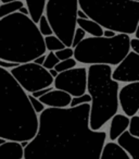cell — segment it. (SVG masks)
<instances>
[{
  "label": "cell",
  "mask_w": 139,
  "mask_h": 159,
  "mask_svg": "<svg viewBox=\"0 0 139 159\" xmlns=\"http://www.w3.org/2000/svg\"><path fill=\"white\" fill-rule=\"evenodd\" d=\"M89 111V102L45 108L37 133L24 148V159H99L106 133L91 130Z\"/></svg>",
  "instance_id": "obj_1"
},
{
  "label": "cell",
  "mask_w": 139,
  "mask_h": 159,
  "mask_svg": "<svg viewBox=\"0 0 139 159\" xmlns=\"http://www.w3.org/2000/svg\"><path fill=\"white\" fill-rule=\"evenodd\" d=\"M38 130V116L9 70L0 68V137L8 141H31Z\"/></svg>",
  "instance_id": "obj_2"
},
{
  "label": "cell",
  "mask_w": 139,
  "mask_h": 159,
  "mask_svg": "<svg viewBox=\"0 0 139 159\" xmlns=\"http://www.w3.org/2000/svg\"><path fill=\"white\" fill-rule=\"evenodd\" d=\"M46 51L44 36L29 16L18 11L0 19V59L26 63Z\"/></svg>",
  "instance_id": "obj_3"
},
{
  "label": "cell",
  "mask_w": 139,
  "mask_h": 159,
  "mask_svg": "<svg viewBox=\"0 0 139 159\" xmlns=\"http://www.w3.org/2000/svg\"><path fill=\"white\" fill-rule=\"evenodd\" d=\"M119 82L112 79L109 64H89L87 69V93L91 96L89 126L99 131L117 113Z\"/></svg>",
  "instance_id": "obj_4"
},
{
  "label": "cell",
  "mask_w": 139,
  "mask_h": 159,
  "mask_svg": "<svg viewBox=\"0 0 139 159\" xmlns=\"http://www.w3.org/2000/svg\"><path fill=\"white\" fill-rule=\"evenodd\" d=\"M80 9L102 27L132 35L139 22V1L78 0Z\"/></svg>",
  "instance_id": "obj_5"
},
{
  "label": "cell",
  "mask_w": 139,
  "mask_h": 159,
  "mask_svg": "<svg viewBox=\"0 0 139 159\" xmlns=\"http://www.w3.org/2000/svg\"><path fill=\"white\" fill-rule=\"evenodd\" d=\"M129 36L119 33L113 37H86L74 48V58L83 64L117 66L130 51Z\"/></svg>",
  "instance_id": "obj_6"
},
{
  "label": "cell",
  "mask_w": 139,
  "mask_h": 159,
  "mask_svg": "<svg viewBox=\"0 0 139 159\" xmlns=\"http://www.w3.org/2000/svg\"><path fill=\"white\" fill-rule=\"evenodd\" d=\"M78 0H48L46 16L53 34L62 40L65 47L72 46L75 29L77 27Z\"/></svg>",
  "instance_id": "obj_7"
},
{
  "label": "cell",
  "mask_w": 139,
  "mask_h": 159,
  "mask_svg": "<svg viewBox=\"0 0 139 159\" xmlns=\"http://www.w3.org/2000/svg\"><path fill=\"white\" fill-rule=\"evenodd\" d=\"M9 71L27 94L51 86L54 81L44 66L35 63L34 61L20 63Z\"/></svg>",
  "instance_id": "obj_8"
},
{
  "label": "cell",
  "mask_w": 139,
  "mask_h": 159,
  "mask_svg": "<svg viewBox=\"0 0 139 159\" xmlns=\"http://www.w3.org/2000/svg\"><path fill=\"white\" fill-rule=\"evenodd\" d=\"M53 86L68 93L72 97L83 95L87 92V69L84 66H75L60 72L54 77Z\"/></svg>",
  "instance_id": "obj_9"
},
{
  "label": "cell",
  "mask_w": 139,
  "mask_h": 159,
  "mask_svg": "<svg viewBox=\"0 0 139 159\" xmlns=\"http://www.w3.org/2000/svg\"><path fill=\"white\" fill-rule=\"evenodd\" d=\"M112 79L119 83L139 81V55L129 51L115 69L112 70Z\"/></svg>",
  "instance_id": "obj_10"
},
{
  "label": "cell",
  "mask_w": 139,
  "mask_h": 159,
  "mask_svg": "<svg viewBox=\"0 0 139 159\" xmlns=\"http://www.w3.org/2000/svg\"><path fill=\"white\" fill-rule=\"evenodd\" d=\"M119 102L124 115L132 117L139 110V81L124 85L119 91Z\"/></svg>",
  "instance_id": "obj_11"
},
{
  "label": "cell",
  "mask_w": 139,
  "mask_h": 159,
  "mask_svg": "<svg viewBox=\"0 0 139 159\" xmlns=\"http://www.w3.org/2000/svg\"><path fill=\"white\" fill-rule=\"evenodd\" d=\"M39 100L47 107H52V108H65V107H70L72 96L64 91L53 89L52 91L48 92V93L45 94L44 96L39 97Z\"/></svg>",
  "instance_id": "obj_12"
},
{
  "label": "cell",
  "mask_w": 139,
  "mask_h": 159,
  "mask_svg": "<svg viewBox=\"0 0 139 159\" xmlns=\"http://www.w3.org/2000/svg\"><path fill=\"white\" fill-rule=\"evenodd\" d=\"M116 143L129 155L132 159H139V137L134 136L128 132V130H126L119 136Z\"/></svg>",
  "instance_id": "obj_13"
},
{
  "label": "cell",
  "mask_w": 139,
  "mask_h": 159,
  "mask_svg": "<svg viewBox=\"0 0 139 159\" xmlns=\"http://www.w3.org/2000/svg\"><path fill=\"white\" fill-rule=\"evenodd\" d=\"M110 128H109V139L110 141L115 142L119 136L124 133L129 126L130 118L122 113H115L110 120Z\"/></svg>",
  "instance_id": "obj_14"
},
{
  "label": "cell",
  "mask_w": 139,
  "mask_h": 159,
  "mask_svg": "<svg viewBox=\"0 0 139 159\" xmlns=\"http://www.w3.org/2000/svg\"><path fill=\"white\" fill-rule=\"evenodd\" d=\"M24 148L18 141H7L0 145V159H23Z\"/></svg>",
  "instance_id": "obj_15"
},
{
  "label": "cell",
  "mask_w": 139,
  "mask_h": 159,
  "mask_svg": "<svg viewBox=\"0 0 139 159\" xmlns=\"http://www.w3.org/2000/svg\"><path fill=\"white\" fill-rule=\"evenodd\" d=\"M99 159H132L117 143L110 141L104 144Z\"/></svg>",
  "instance_id": "obj_16"
},
{
  "label": "cell",
  "mask_w": 139,
  "mask_h": 159,
  "mask_svg": "<svg viewBox=\"0 0 139 159\" xmlns=\"http://www.w3.org/2000/svg\"><path fill=\"white\" fill-rule=\"evenodd\" d=\"M25 5L28 9L29 18L37 24L46 10L47 0H25Z\"/></svg>",
  "instance_id": "obj_17"
},
{
  "label": "cell",
  "mask_w": 139,
  "mask_h": 159,
  "mask_svg": "<svg viewBox=\"0 0 139 159\" xmlns=\"http://www.w3.org/2000/svg\"><path fill=\"white\" fill-rule=\"evenodd\" d=\"M77 25L82 27L86 34L91 36H102L103 35V27L98 24L96 21L91 19H77Z\"/></svg>",
  "instance_id": "obj_18"
},
{
  "label": "cell",
  "mask_w": 139,
  "mask_h": 159,
  "mask_svg": "<svg viewBox=\"0 0 139 159\" xmlns=\"http://www.w3.org/2000/svg\"><path fill=\"white\" fill-rule=\"evenodd\" d=\"M23 6L25 5L24 1H22V0H13V1L2 2L0 5V19L14 13V12H18Z\"/></svg>",
  "instance_id": "obj_19"
},
{
  "label": "cell",
  "mask_w": 139,
  "mask_h": 159,
  "mask_svg": "<svg viewBox=\"0 0 139 159\" xmlns=\"http://www.w3.org/2000/svg\"><path fill=\"white\" fill-rule=\"evenodd\" d=\"M44 39H45V45H46V49L49 51H57L65 47V45L62 43V40L60 38H58L54 34L49 36H45Z\"/></svg>",
  "instance_id": "obj_20"
},
{
  "label": "cell",
  "mask_w": 139,
  "mask_h": 159,
  "mask_svg": "<svg viewBox=\"0 0 139 159\" xmlns=\"http://www.w3.org/2000/svg\"><path fill=\"white\" fill-rule=\"evenodd\" d=\"M37 26H38L39 32L41 33V35L44 36V37L45 36H49V35H52L53 34V31H52V29H51V25H50V23H49V21L46 16H42L41 18H40L39 22L37 23Z\"/></svg>",
  "instance_id": "obj_21"
},
{
  "label": "cell",
  "mask_w": 139,
  "mask_h": 159,
  "mask_svg": "<svg viewBox=\"0 0 139 159\" xmlns=\"http://www.w3.org/2000/svg\"><path fill=\"white\" fill-rule=\"evenodd\" d=\"M77 61L75 60V58H70V59H65V60H61L57 63V66H54V69L58 72H63V71L70 70L72 68H75Z\"/></svg>",
  "instance_id": "obj_22"
},
{
  "label": "cell",
  "mask_w": 139,
  "mask_h": 159,
  "mask_svg": "<svg viewBox=\"0 0 139 159\" xmlns=\"http://www.w3.org/2000/svg\"><path fill=\"white\" fill-rule=\"evenodd\" d=\"M59 61L60 60L58 59V57L55 56L54 51H49V53L46 55V59H45L42 66H44V68H46L47 70H50V69L54 68Z\"/></svg>",
  "instance_id": "obj_23"
},
{
  "label": "cell",
  "mask_w": 139,
  "mask_h": 159,
  "mask_svg": "<svg viewBox=\"0 0 139 159\" xmlns=\"http://www.w3.org/2000/svg\"><path fill=\"white\" fill-rule=\"evenodd\" d=\"M90 102H91V96L89 95L88 93H85L80 96L72 97L70 107H76V106H80V105H83V104H87V102L90 104Z\"/></svg>",
  "instance_id": "obj_24"
},
{
  "label": "cell",
  "mask_w": 139,
  "mask_h": 159,
  "mask_svg": "<svg viewBox=\"0 0 139 159\" xmlns=\"http://www.w3.org/2000/svg\"><path fill=\"white\" fill-rule=\"evenodd\" d=\"M128 132L136 137H139V116L135 115L130 117L129 126H128Z\"/></svg>",
  "instance_id": "obj_25"
},
{
  "label": "cell",
  "mask_w": 139,
  "mask_h": 159,
  "mask_svg": "<svg viewBox=\"0 0 139 159\" xmlns=\"http://www.w3.org/2000/svg\"><path fill=\"white\" fill-rule=\"evenodd\" d=\"M55 56L58 57V59L61 61V60L70 59V58L74 57V49L71 47H64V48L60 49V50L54 51Z\"/></svg>",
  "instance_id": "obj_26"
},
{
  "label": "cell",
  "mask_w": 139,
  "mask_h": 159,
  "mask_svg": "<svg viewBox=\"0 0 139 159\" xmlns=\"http://www.w3.org/2000/svg\"><path fill=\"white\" fill-rule=\"evenodd\" d=\"M84 38H86V32L82 29V27H76L75 32H74V35H73V40H72V46L73 48H75L80 42H82Z\"/></svg>",
  "instance_id": "obj_27"
},
{
  "label": "cell",
  "mask_w": 139,
  "mask_h": 159,
  "mask_svg": "<svg viewBox=\"0 0 139 159\" xmlns=\"http://www.w3.org/2000/svg\"><path fill=\"white\" fill-rule=\"evenodd\" d=\"M28 98H29V102H31L32 107H33V109L35 110L36 113H40V112L44 111V109L46 108V106L40 102L39 98L34 97L32 94H28Z\"/></svg>",
  "instance_id": "obj_28"
},
{
  "label": "cell",
  "mask_w": 139,
  "mask_h": 159,
  "mask_svg": "<svg viewBox=\"0 0 139 159\" xmlns=\"http://www.w3.org/2000/svg\"><path fill=\"white\" fill-rule=\"evenodd\" d=\"M20 63H16V62H11L7 61V60L0 59V68L7 69V70H11L12 68H15L16 66H19Z\"/></svg>",
  "instance_id": "obj_29"
},
{
  "label": "cell",
  "mask_w": 139,
  "mask_h": 159,
  "mask_svg": "<svg viewBox=\"0 0 139 159\" xmlns=\"http://www.w3.org/2000/svg\"><path fill=\"white\" fill-rule=\"evenodd\" d=\"M52 89H53V87H52V85H51V86L45 87V89H38V91L34 92V93H32V95H33L34 97H36V98H39V97H41V96H44L45 94H47V93H48V92L52 91Z\"/></svg>",
  "instance_id": "obj_30"
},
{
  "label": "cell",
  "mask_w": 139,
  "mask_h": 159,
  "mask_svg": "<svg viewBox=\"0 0 139 159\" xmlns=\"http://www.w3.org/2000/svg\"><path fill=\"white\" fill-rule=\"evenodd\" d=\"M130 49L139 55V38H130Z\"/></svg>",
  "instance_id": "obj_31"
},
{
  "label": "cell",
  "mask_w": 139,
  "mask_h": 159,
  "mask_svg": "<svg viewBox=\"0 0 139 159\" xmlns=\"http://www.w3.org/2000/svg\"><path fill=\"white\" fill-rule=\"evenodd\" d=\"M115 35H116V32L112 31V30L106 29V30H103V35L102 36H104V37H113V36H115Z\"/></svg>",
  "instance_id": "obj_32"
},
{
  "label": "cell",
  "mask_w": 139,
  "mask_h": 159,
  "mask_svg": "<svg viewBox=\"0 0 139 159\" xmlns=\"http://www.w3.org/2000/svg\"><path fill=\"white\" fill-rule=\"evenodd\" d=\"M45 59H46V53H44V55H41V56H39V57L35 58V59H34L33 61L35 62V63H37V64H40V66H42V63H44Z\"/></svg>",
  "instance_id": "obj_33"
},
{
  "label": "cell",
  "mask_w": 139,
  "mask_h": 159,
  "mask_svg": "<svg viewBox=\"0 0 139 159\" xmlns=\"http://www.w3.org/2000/svg\"><path fill=\"white\" fill-rule=\"evenodd\" d=\"M77 19H88V16L82 9L77 10Z\"/></svg>",
  "instance_id": "obj_34"
},
{
  "label": "cell",
  "mask_w": 139,
  "mask_h": 159,
  "mask_svg": "<svg viewBox=\"0 0 139 159\" xmlns=\"http://www.w3.org/2000/svg\"><path fill=\"white\" fill-rule=\"evenodd\" d=\"M19 12H20V13H22V14H25V16H29L28 9L26 8V6H23V7L19 10Z\"/></svg>",
  "instance_id": "obj_35"
},
{
  "label": "cell",
  "mask_w": 139,
  "mask_h": 159,
  "mask_svg": "<svg viewBox=\"0 0 139 159\" xmlns=\"http://www.w3.org/2000/svg\"><path fill=\"white\" fill-rule=\"evenodd\" d=\"M48 71H49V73H50V75L53 77V79H54V77L57 76L58 74H59V72H58V71L55 70L54 68H53V69H50V70H48Z\"/></svg>",
  "instance_id": "obj_36"
},
{
  "label": "cell",
  "mask_w": 139,
  "mask_h": 159,
  "mask_svg": "<svg viewBox=\"0 0 139 159\" xmlns=\"http://www.w3.org/2000/svg\"><path fill=\"white\" fill-rule=\"evenodd\" d=\"M20 143H21V145H22V147H23V148H25L27 145H28L29 141H22V142H20Z\"/></svg>",
  "instance_id": "obj_37"
},
{
  "label": "cell",
  "mask_w": 139,
  "mask_h": 159,
  "mask_svg": "<svg viewBox=\"0 0 139 159\" xmlns=\"http://www.w3.org/2000/svg\"><path fill=\"white\" fill-rule=\"evenodd\" d=\"M135 36H136L137 38H139V22H138V25H137L136 32H135Z\"/></svg>",
  "instance_id": "obj_38"
},
{
  "label": "cell",
  "mask_w": 139,
  "mask_h": 159,
  "mask_svg": "<svg viewBox=\"0 0 139 159\" xmlns=\"http://www.w3.org/2000/svg\"><path fill=\"white\" fill-rule=\"evenodd\" d=\"M8 139H3V137H0V145H2L3 143H6Z\"/></svg>",
  "instance_id": "obj_39"
},
{
  "label": "cell",
  "mask_w": 139,
  "mask_h": 159,
  "mask_svg": "<svg viewBox=\"0 0 139 159\" xmlns=\"http://www.w3.org/2000/svg\"><path fill=\"white\" fill-rule=\"evenodd\" d=\"M8 1H13V0H1V2H8Z\"/></svg>",
  "instance_id": "obj_40"
},
{
  "label": "cell",
  "mask_w": 139,
  "mask_h": 159,
  "mask_svg": "<svg viewBox=\"0 0 139 159\" xmlns=\"http://www.w3.org/2000/svg\"><path fill=\"white\" fill-rule=\"evenodd\" d=\"M137 113H138V116H139V110H138V111H137Z\"/></svg>",
  "instance_id": "obj_41"
},
{
  "label": "cell",
  "mask_w": 139,
  "mask_h": 159,
  "mask_svg": "<svg viewBox=\"0 0 139 159\" xmlns=\"http://www.w3.org/2000/svg\"><path fill=\"white\" fill-rule=\"evenodd\" d=\"M134 1H139V0H134Z\"/></svg>",
  "instance_id": "obj_42"
},
{
  "label": "cell",
  "mask_w": 139,
  "mask_h": 159,
  "mask_svg": "<svg viewBox=\"0 0 139 159\" xmlns=\"http://www.w3.org/2000/svg\"><path fill=\"white\" fill-rule=\"evenodd\" d=\"M0 2H1V0H0Z\"/></svg>",
  "instance_id": "obj_43"
}]
</instances>
